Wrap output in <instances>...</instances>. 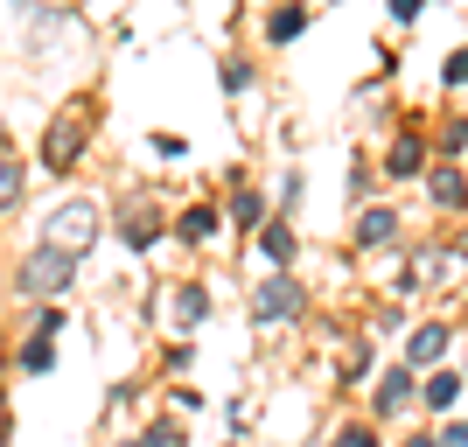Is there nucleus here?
Listing matches in <instances>:
<instances>
[{"label":"nucleus","instance_id":"obj_1","mask_svg":"<svg viewBox=\"0 0 468 447\" xmlns=\"http://www.w3.org/2000/svg\"><path fill=\"white\" fill-rule=\"evenodd\" d=\"M91 140H98V98L78 91V98H63L57 112L42 119V140H36V168L49 182H70L84 168V154H91Z\"/></svg>","mask_w":468,"mask_h":447},{"label":"nucleus","instance_id":"obj_2","mask_svg":"<svg viewBox=\"0 0 468 447\" xmlns=\"http://www.w3.org/2000/svg\"><path fill=\"white\" fill-rule=\"evenodd\" d=\"M98 238H105V203H98V196H63L36 224V245H57V252H70V259H84Z\"/></svg>","mask_w":468,"mask_h":447},{"label":"nucleus","instance_id":"obj_3","mask_svg":"<svg viewBox=\"0 0 468 447\" xmlns=\"http://www.w3.org/2000/svg\"><path fill=\"white\" fill-rule=\"evenodd\" d=\"M105 224H112V238L126 245V252H140V259L161 252V238H168V217H161L154 189H126L112 210H105Z\"/></svg>","mask_w":468,"mask_h":447},{"label":"nucleus","instance_id":"obj_4","mask_svg":"<svg viewBox=\"0 0 468 447\" xmlns=\"http://www.w3.org/2000/svg\"><path fill=\"white\" fill-rule=\"evenodd\" d=\"M78 266L84 259H70V252H57V245H28L21 252V266H15V293L21 301H63V293L78 287Z\"/></svg>","mask_w":468,"mask_h":447},{"label":"nucleus","instance_id":"obj_5","mask_svg":"<svg viewBox=\"0 0 468 447\" xmlns=\"http://www.w3.org/2000/svg\"><path fill=\"white\" fill-rule=\"evenodd\" d=\"M301 314H308V293H301L293 272H273V280L252 287V322L259 329H287V322H301Z\"/></svg>","mask_w":468,"mask_h":447},{"label":"nucleus","instance_id":"obj_6","mask_svg":"<svg viewBox=\"0 0 468 447\" xmlns=\"http://www.w3.org/2000/svg\"><path fill=\"white\" fill-rule=\"evenodd\" d=\"M168 238H176V245H189V252H203V245H217V238H224V210L203 196V203H189V210L168 224Z\"/></svg>","mask_w":468,"mask_h":447},{"label":"nucleus","instance_id":"obj_7","mask_svg":"<svg viewBox=\"0 0 468 447\" xmlns=\"http://www.w3.org/2000/svg\"><path fill=\"white\" fill-rule=\"evenodd\" d=\"M210 308H217V287H210V280H176V293H168V314H176V329H182V335L203 329V322H210Z\"/></svg>","mask_w":468,"mask_h":447},{"label":"nucleus","instance_id":"obj_8","mask_svg":"<svg viewBox=\"0 0 468 447\" xmlns=\"http://www.w3.org/2000/svg\"><path fill=\"white\" fill-rule=\"evenodd\" d=\"M259 259H266V266L273 272H293V259H301V238H293V224L287 217H266V224H259Z\"/></svg>","mask_w":468,"mask_h":447},{"label":"nucleus","instance_id":"obj_9","mask_svg":"<svg viewBox=\"0 0 468 447\" xmlns=\"http://www.w3.org/2000/svg\"><path fill=\"white\" fill-rule=\"evenodd\" d=\"M448 343H454L448 322H420V329L406 335V364H412V370H433L441 357H448Z\"/></svg>","mask_w":468,"mask_h":447},{"label":"nucleus","instance_id":"obj_10","mask_svg":"<svg viewBox=\"0 0 468 447\" xmlns=\"http://www.w3.org/2000/svg\"><path fill=\"white\" fill-rule=\"evenodd\" d=\"M259 36L273 42V49L301 42V36H308V7H301V0H280V7H266V21H259Z\"/></svg>","mask_w":468,"mask_h":447},{"label":"nucleus","instance_id":"obj_11","mask_svg":"<svg viewBox=\"0 0 468 447\" xmlns=\"http://www.w3.org/2000/svg\"><path fill=\"white\" fill-rule=\"evenodd\" d=\"M420 168H427V140H420V133H399V140L385 147V176H391V182H412Z\"/></svg>","mask_w":468,"mask_h":447},{"label":"nucleus","instance_id":"obj_12","mask_svg":"<svg viewBox=\"0 0 468 447\" xmlns=\"http://www.w3.org/2000/svg\"><path fill=\"white\" fill-rule=\"evenodd\" d=\"M356 245H364V252H378V245H399V210H385V203L356 210Z\"/></svg>","mask_w":468,"mask_h":447},{"label":"nucleus","instance_id":"obj_13","mask_svg":"<svg viewBox=\"0 0 468 447\" xmlns=\"http://www.w3.org/2000/svg\"><path fill=\"white\" fill-rule=\"evenodd\" d=\"M224 224H238V231H259L266 224V196L245 182V189H231V203H224Z\"/></svg>","mask_w":468,"mask_h":447},{"label":"nucleus","instance_id":"obj_14","mask_svg":"<svg viewBox=\"0 0 468 447\" xmlns=\"http://www.w3.org/2000/svg\"><path fill=\"white\" fill-rule=\"evenodd\" d=\"M420 399H427L433 412H454V399H462V370L433 364V370H427V385H420Z\"/></svg>","mask_w":468,"mask_h":447},{"label":"nucleus","instance_id":"obj_15","mask_svg":"<svg viewBox=\"0 0 468 447\" xmlns=\"http://www.w3.org/2000/svg\"><path fill=\"white\" fill-rule=\"evenodd\" d=\"M406 399H412V364H391L385 378H378L371 406H378V412H399V406H406Z\"/></svg>","mask_w":468,"mask_h":447},{"label":"nucleus","instance_id":"obj_16","mask_svg":"<svg viewBox=\"0 0 468 447\" xmlns=\"http://www.w3.org/2000/svg\"><path fill=\"white\" fill-rule=\"evenodd\" d=\"M427 196H433V210H462V203H468V182H462V168H441V176L427 182Z\"/></svg>","mask_w":468,"mask_h":447},{"label":"nucleus","instance_id":"obj_17","mask_svg":"<svg viewBox=\"0 0 468 447\" xmlns=\"http://www.w3.org/2000/svg\"><path fill=\"white\" fill-rule=\"evenodd\" d=\"M21 196H28V168H21V161L0 147V210H15Z\"/></svg>","mask_w":468,"mask_h":447},{"label":"nucleus","instance_id":"obj_18","mask_svg":"<svg viewBox=\"0 0 468 447\" xmlns=\"http://www.w3.org/2000/svg\"><path fill=\"white\" fill-rule=\"evenodd\" d=\"M140 447H189V433H182V420H168V412H154V420L140 427Z\"/></svg>","mask_w":468,"mask_h":447},{"label":"nucleus","instance_id":"obj_19","mask_svg":"<svg viewBox=\"0 0 468 447\" xmlns=\"http://www.w3.org/2000/svg\"><path fill=\"white\" fill-rule=\"evenodd\" d=\"M217 84L238 98V91H252V84H259V70H252L245 57H224V63H217Z\"/></svg>","mask_w":468,"mask_h":447},{"label":"nucleus","instance_id":"obj_20","mask_svg":"<svg viewBox=\"0 0 468 447\" xmlns=\"http://www.w3.org/2000/svg\"><path fill=\"white\" fill-rule=\"evenodd\" d=\"M147 147H154V161H182V154H189V140H182V133H161V126L147 133Z\"/></svg>","mask_w":468,"mask_h":447},{"label":"nucleus","instance_id":"obj_21","mask_svg":"<svg viewBox=\"0 0 468 447\" xmlns=\"http://www.w3.org/2000/svg\"><path fill=\"white\" fill-rule=\"evenodd\" d=\"M161 364H168V378H182V370L196 364V350H189V343H168V350H161Z\"/></svg>","mask_w":468,"mask_h":447},{"label":"nucleus","instance_id":"obj_22","mask_svg":"<svg viewBox=\"0 0 468 447\" xmlns=\"http://www.w3.org/2000/svg\"><path fill=\"white\" fill-rule=\"evenodd\" d=\"M441 147H448V154H462V147H468V119H448V126H441Z\"/></svg>","mask_w":468,"mask_h":447},{"label":"nucleus","instance_id":"obj_23","mask_svg":"<svg viewBox=\"0 0 468 447\" xmlns=\"http://www.w3.org/2000/svg\"><path fill=\"white\" fill-rule=\"evenodd\" d=\"M329 447H378V433H371V427H343Z\"/></svg>","mask_w":468,"mask_h":447},{"label":"nucleus","instance_id":"obj_24","mask_svg":"<svg viewBox=\"0 0 468 447\" xmlns=\"http://www.w3.org/2000/svg\"><path fill=\"white\" fill-rule=\"evenodd\" d=\"M364 370H371V343H356V350L343 357V378H364Z\"/></svg>","mask_w":468,"mask_h":447},{"label":"nucleus","instance_id":"obj_25","mask_svg":"<svg viewBox=\"0 0 468 447\" xmlns=\"http://www.w3.org/2000/svg\"><path fill=\"white\" fill-rule=\"evenodd\" d=\"M441 84H468V49H454L448 70H441Z\"/></svg>","mask_w":468,"mask_h":447},{"label":"nucleus","instance_id":"obj_26","mask_svg":"<svg viewBox=\"0 0 468 447\" xmlns=\"http://www.w3.org/2000/svg\"><path fill=\"white\" fill-rule=\"evenodd\" d=\"M280 203H287V210L301 203V168H287V176H280Z\"/></svg>","mask_w":468,"mask_h":447},{"label":"nucleus","instance_id":"obj_27","mask_svg":"<svg viewBox=\"0 0 468 447\" xmlns=\"http://www.w3.org/2000/svg\"><path fill=\"white\" fill-rule=\"evenodd\" d=\"M441 447H468V420H448V427H441Z\"/></svg>","mask_w":468,"mask_h":447},{"label":"nucleus","instance_id":"obj_28","mask_svg":"<svg viewBox=\"0 0 468 447\" xmlns=\"http://www.w3.org/2000/svg\"><path fill=\"white\" fill-rule=\"evenodd\" d=\"M420 7H427V0H391V15H399V21H412Z\"/></svg>","mask_w":468,"mask_h":447},{"label":"nucleus","instance_id":"obj_29","mask_svg":"<svg viewBox=\"0 0 468 447\" xmlns=\"http://www.w3.org/2000/svg\"><path fill=\"white\" fill-rule=\"evenodd\" d=\"M399 447H441V441H433V433H412V441H399Z\"/></svg>","mask_w":468,"mask_h":447},{"label":"nucleus","instance_id":"obj_30","mask_svg":"<svg viewBox=\"0 0 468 447\" xmlns=\"http://www.w3.org/2000/svg\"><path fill=\"white\" fill-rule=\"evenodd\" d=\"M0 364H7V335H0Z\"/></svg>","mask_w":468,"mask_h":447},{"label":"nucleus","instance_id":"obj_31","mask_svg":"<svg viewBox=\"0 0 468 447\" xmlns=\"http://www.w3.org/2000/svg\"><path fill=\"white\" fill-rule=\"evenodd\" d=\"M119 447H140V441H119Z\"/></svg>","mask_w":468,"mask_h":447}]
</instances>
